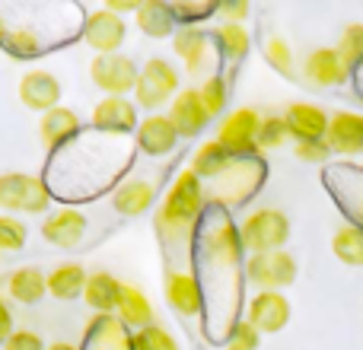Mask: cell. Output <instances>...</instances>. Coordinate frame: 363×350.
I'll return each mask as SVG.
<instances>
[{
    "label": "cell",
    "mask_w": 363,
    "mask_h": 350,
    "mask_svg": "<svg viewBox=\"0 0 363 350\" xmlns=\"http://www.w3.org/2000/svg\"><path fill=\"white\" fill-rule=\"evenodd\" d=\"M204 217V185L191 169L179 172L172 188L166 191L157 210V232L163 242H182L194 232L198 220Z\"/></svg>",
    "instance_id": "cell-1"
},
{
    "label": "cell",
    "mask_w": 363,
    "mask_h": 350,
    "mask_svg": "<svg viewBox=\"0 0 363 350\" xmlns=\"http://www.w3.org/2000/svg\"><path fill=\"white\" fill-rule=\"evenodd\" d=\"M239 239L249 255H264V252H281L290 239V220L277 207H258L239 223Z\"/></svg>",
    "instance_id": "cell-2"
},
{
    "label": "cell",
    "mask_w": 363,
    "mask_h": 350,
    "mask_svg": "<svg viewBox=\"0 0 363 350\" xmlns=\"http://www.w3.org/2000/svg\"><path fill=\"white\" fill-rule=\"evenodd\" d=\"M55 191L48 181L29 172H0V207L6 213H48Z\"/></svg>",
    "instance_id": "cell-3"
},
{
    "label": "cell",
    "mask_w": 363,
    "mask_h": 350,
    "mask_svg": "<svg viewBox=\"0 0 363 350\" xmlns=\"http://www.w3.org/2000/svg\"><path fill=\"white\" fill-rule=\"evenodd\" d=\"M179 70L166 57H150L140 64V77L134 86V106L147 108L150 115H157V108H163L166 102H172L179 96Z\"/></svg>",
    "instance_id": "cell-4"
},
{
    "label": "cell",
    "mask_w": 363,
    "mask_h": 350,
    "mask_svg": "<svg viewBox=\"0 0 363 350\" xmlns=\"http://www.w3.org/2000/svg\"><path fill=\"white\" fill-rule=\"evenodd\" d=\"M258 128H262V115H258L255 108H233L230 115L220 118L217 144L223 147L233 159H255Z\"/></svg>",
    "instance_id": "cell-5"
},
{
    "label": "cell",
    "mask_w": 363,
    "mask_h": 350,
    "mask_svg": "<svg viewBox=\"0 0 363 350\" xmlns=\"http://www.w3.org/2000/svg\"><path fill=\"white\" fill-rule=\"evenodd\" d=\"M296 258L287 249L281 252H264V255H249L245 261V281L258 290H277L284 293L287 287H294L296 281Z\"/></svg>",
    "instance_id": "cell-6"
},
{
    "label": "cell",
    "mask_w": 363,
    "mask_h": 350,
    "mask_svg": "<svg viewBox=\"0 0 363 350\" xmlns=\"http://www.w3.org/2000/svg\"><path fill=\"white\" fill-rule=\"evenodd\" d=\"M138 77H140V67L134 64V57L121 55V51H115V55H96L93 61H89V80L106 96L134 93Z\"/></svg>",
    "instance_id": "cell-7"
},
{
    "label": "cell",
    "mask_w": 363,
    "mask_h": 350,
    "mask_svg": "<svg viewBox=\"0 0 363 350\" xmlns=\"http://www.w3.org/2000/svg\"><path fill=\"white\" fill-rule=\"evenodd\" d=\"M80 35H83V42H86L93 51H99V55H115L128 38V23L102 6V10H93L83 16Z\"/></svg>",
    "instance_id": "cell-8"
},
{
    "label": "cell",
    "mask_w": 363,
    "mask_h": 350,
    "mask_svg": "<svg viewBox=\"0 0 363 350\" xmlns=\"http://www.w3.org/2000/svg\"><path fill=\"white\" fill-rule=\"evenodd\" d=\"M245 322L258 334H277L290 322V300L277 290H258L245 306Z\"/></svg>",
    "instance_id": "cell-9"
},
{
    "label": "cell",
    "mask_w": 363,
    "mask_h": 350,
    "mask_svg": "<svg viewBox=\"0 0 363 350\" xmlns=\"http://www.w3.org/2000/svg\"><path fill=\"white\" fill-rule=\"evenodd\" d=\"M89 125L96 134H131L140 125L138 106L128 96H102L89 115Z\"/></svg>",
    "instance_id": "cell-10"
},
{
    "label": "cell",
    "mask_w": 363,
    "mask_h": 350,
    "mask_svg": "<svg viewBox=\"0 0 363 350\" xmlns=\"http://www.w3.org/2000/svg\"><path fill=\"white\" fill-rule=\"evenodd\" d=\"M16 93L26 108L45 115V112H51V108H57L64 89H61V80H57L51 70H29V74H23Z\"/></svg>",
    "instance_id": "cell-11"
},
{
    "label": "cell",
    "mask_w": 363,
    "mask_h": 350,
    "mask_svg": "<svg viewBox=\"0 0 363 350\" xmlns=\"http://www.w3.org/2000/svg\"><path fill=\"white\" fill-rule=\"evenodd\" d=\"M163 293L172 312L182 315V319L201 315V309H204V290H201V281L191 271H169L163 281Z\"/></svg>",
    "instance_id": "cell-12"
},
{
    "label": "cell",
    "mask_w": 363,
    "mask_h": 350,
    "mask_svg": "<svg viewBox=\"0 0 363 350\" xmlns=\"http://www.w3.org/2000/svg\"><path fill=\"white\" fill-rule=\"evenodd\" d=\"M211 32H204L201 26H179L176 35H172V51L182 57V64L191 77H201L211 67Z\"/></svg>",
    "instance_id": "cell-13"
},
{
    "label": "cell",
    "mask_w": 363,
    "mask_h": 350,
    "mask_svg": "<svg viewBox=\"0 0 363 350\" xmlns=\"http://www.w3.org/2000/svg\"><path fill=\"white\" fill-rule=\"evenodd\" d=\"M77 137H80V118H77V112L57 106L51 112L38 115V140H42V147L48 153L67 150Z\"/></svg>",
    "instance_id": "cell-14"
},
{
    "label": "cell",
    "mask_w": 363,
    "mask_h": 350,
    "mask_svg": "<svg viewBox=\"0 0 363 350\" xmlns=\"http://www.w3.org/2000/svg\"><path fill=\"white\" fill-rule=\"evenodd\" d=\"M83 236H86V213L77 207H61V210L48 213L42 223V239L57 249H74Z\"/></svg>",
    "instance_id": "cell-15"
},
{
    "label": "cell",
    "mask_w": 363,
    "mask_h": 350,
    "mask_svg": "<svg viewBox=\"0 0 363 350\" xmlns=\"http://www.w3.org/2000/svg\"><path fill=\"white\" fill-rule=\"evenodd\" d=\"M169 121L176 125L179 137H198L211 125V115H207L198 89H179V96L169 102Z\"/></svg>",
    "instance_id": "cell-16"
},
{
    "label": "cell",
    "mask_w": 363,
    "mask_h": 350,
    "mask_svg": "<svg viewBox=\"0 0 363 350\" xmlns=\"http://www.w3.org/2000/svg\"><path fill=\"white\" fill-rule=\"evenodd\" d=\"M328 118H332V115H328L325 108L313 106V102H294V106L284 112V121H287V128H290V137H294L296 144L325 140Z\"/></svg>",
    "instance_id": "cell-17"
},
{
    "label": "cell",
    "mask_w": 363,
    "mask_h": 350,
    "mask_svg": "<svg viewBox=\"0 0 363 350\" xmlns=\"http://www.w3.org/2000/svg\"><path fill=\"white\" fill-rule=\"evenodd\" d=\"M134 137H138L140 153H147V157H166V153H172L176 150V144H179L176 125L169 121V115H160V112L140 118Z\"/></svg>",
    "instance_id": "cell-18"
},
{
    "label": "cell",
    "mask_w": 363,
    "mask_h": 350,
    "mask_svg": "<svg viewBox=\"0 0 363 350\" xmlns=\"http://www.w3.org/2000/svg\"><path fill=\"white\" fill-rule=\"evenodd\" d=\"M303 77H306L313 86H341V83H347V77H351V70H347V64L341 61L338 48H315L306 55V61H303Z\"/></svg>",
    "instance_id": "cell-19"
},
{
    "label": "cell",
    "mask_w": 363,
    "mask_h": 350,
    "mask_svg": "<svg viewBox=\"0 0 363 350\" xmlns=\"http://www.w3.org/2000/svg\"><path fill=\"white\" fill-rule=\"evenodd\" d=\"M325 144H328V150L341 153V157H357V153H363V115L335 112L328 118Z\"/></svg>",
    "instance_id": "cell-20"
},
{
    "label": "cell",
    "mask_w": 363,
    "mask_h": 350,
    "mask_svg": "<svg viewBox=\"0 0 363 350\" xmlns=\"http://www.w3.org/2000/svg\"><path fill=\"white\" fill-rule=\"evenodd\" d=\"M83 350H134V334H128L118 315H93Z\"/></svg>",
    "instance_id": "cell-21"
},
{
    "label": "cell",
    "mask_w": 363,
    "mask_h": 350,
    "mask_svg": "<svg viewBox=\"0 0 363 350\" xmlns=\"http://www.w3.org/2000/svg\"><path fill=\"white\" fill-rule=\"evenodd\" d=\"M157 204V185L147 179H128L112 191V207L121 217H140Z\"/></svg>",
    "instance_id": "cell-22"
},
{
    "label": "cell",
    "mask_w": 363,
    "mask_h": 350,
    "mask_svg": "<svg viewBox=\"0 0 363 350\" xmlns=\"http://www.w3.org/2000/svg\"><path fill=\"white\" fill-rule=\"evenodd\" d=\"M121 290H125V283H121L115 274H108V271H93V274L86 277L83 300H86V306L93 309L96 315H115L118 300H121Z\"/></svg>",
    "instance_id": "cell-23"
},
{
    "label": "cell",
    "mask_w": 363,
    "mask_h": 350,
    "mask_svg": "<svg viewBox=\"0 0 363 350\" xmlns=\"http://www.w3.org/2000/svg\"><path fill=\"white\" fill-rule=\"evenodd\" d=\"M6 293L13 303L23 306H38L48 296V274L38 268H16L6 277Z\"/></svg>",
    "instance_id": "cell-24"
},
{
    "label": "cell",
    "mask_w": 363,
    "mask_h": 350,
    "mask_svg": "<svg viewBox=\"0 0 363 350\" xmlns=\"http://www.w3.org/2000/svg\"><path fill=\"white\" fill-rule=\"evenodd\" d=\"M134 26H138L147 38H172L179 29L176 16H172V6L160 4V0H144L140 10L134 13Z\"/></svg>",
    "instance_id": "cell-25"
},
{
    "label": "cell",
    "mask_w": 363,
    "mask_h": 350,
    "mask_svg": "<svg viewBox=\"0 0 363 350\" xmlns=\"http://www.w3.org/2000/svg\"><path fill=\"white\" fill-rule=\"evenodd\" d=\"M86 277H89L86 268L77 261L57 264L48 274V296H55V300H61V303L77 300V296H83V290H86Z\"/></svg>",
    "instance_id": "cell-26"
},
{
    "label": "cell",
    "mask_w": 363,
    "mask_h": 350,
    "mask_svg": "<svg viewBox=\"0 0 363 350\" xmlns=\"http://www.w3.org/2000/svg\"><path fill=\"white\" fill-rule=\"evenodd\" d=\"M115 315L121 319V325H125V328H138V332H140V328L153 325V303L147 300L144 290H138V287H131V283H125Z\"/></svg>",
    "instance_id": "cell-27"
},
{
    "label": "cell",
    "mask_w": 363,
    "mask_h": 350,
    "mask_svg": "<svg viewBox=\"0 0 363 350\" xmlns=\"http://www.w3.org/2000/svg\"><path fill=\"white\" fill-rule=\"evenodd\" d=\"M211 38H213V45H217L220 57H223L226 64H242L245 55H249V48H252V38H249V32H245L242 23L217 26V29L211 32Z\"/></svg>",
    "instance_id": "cell-28"
},
{
    "label": "cell",
    "mask_w": 363,
    "mask_h": 350,
    "mask_svg": "<svg viewBox=\"0 0 363 350\" xmlns=\"http://www.w3.org/2000/svg\"><path fill=\"white\" fill-rule=\"evenodd\" d=\"M233 163H236V159H233L230 153L217 144V137H213V140H204V144L191 153V166H188V169L198 175V179H213L217 181Z\"/></svg>",
    "instance_id": "cell-29"
},
{
    "label": "cell",
    "mask_w": 363,
    "mask_h": 350,
    "mask_svg": "<svg viewBox=\"0 0 363 350\" xmlns=\"http://www.w3.org/2000/svg\"><path fill=\"white\" fill-rule=\"evenodd\" d=\"M332 252L341 264H347V268H363V230L354 223H345L341 230H335Z\"/></svg>",
    "instance_id": "cell-30"
},
{
    "label": "cell",
    "mask_w": 363,
    "mask_h": 350,
    "mask_svg": "<svg viewBox=\"0 0 363 350\" xmlns=\"http://www.w3.org/2000/svg\"><path fill=\"white\" fill-rule=\"evenodd\" d=\"M332 172L338 175V179H345V181H341V188H345V191H335L338 207H345V213L354 220V226H360V230H363V169H354V175H357V185H351V181H347V175L341 172V166H332Z\"/></svg>",
    "instance_id": "cell-31"
},
{
    "label": "cell",
    "mask_w": 363,
    "mask_h": 350,
    "mask_svg": "<svg viewBox=\"0 0 363 350\" xmlns=\"http://www.w3.org/2000/svg\"><path fill=\"white\" fill-rule=\"evenodd\" d=\"M262 55H264V61L271 64V67L277 70V74H284V77H294V48H290V42L284 35H264V42H262Z\"/></svg>",
    "instance_id": "cell-32"
},
{
    "label": "cell",
    "mask_w": 363,
    "mask_h": 350,
    "mask_svg": "<svg viewBox=\"0 0 363 350\" xmlns=\"http://www.w3.org/2000/svg\"><path fill=\"white\" fill-rule=\"evenodd\" d=\"M198 93H201V102H204V108H207L211 118H220V115L226 112V102H230V83H226L220 74L207 77V80L198 86Z\"/></svg>",
    "instance_id": "cell-33"
},
{
    "label": "cell",
    "mask_w": 363,
    "mask_h": 350,
    "mask_svg": "<svg viewBox=\"0 0 363 350\" xmlns=\"http://www.w3.org/2000/svg\"><path fill=\"white\" fill-rule=\"evenodd\" d=\"M290 140V128L284 115H264L258 128V150H281Z\"/></svg>",
    "instance_id": "cell-34"
},
{
    "label": "cell",
    "mask_w": 363,
    "mask_h": 350,
    "mask_svg": "<svg viewBox=\"0 0 363 350\" xmlns=\"http://www.w3.org/2000/svg\"><path fill=\"white\" fill-rule=\"evenodd\" d=\"M29 242V226L13 213H0V252H19Z\"/></svg>",
    "instance_id": "cell-35"
},
{
    "label": "cell",
    "mask_w": 363,
    "mask_h": 350,
    "mask_svg": "<svg viewBox=\"0 0 363 350\" xmlns=\"http://www.w3.org/2000/svg\"><path fill=\"white\" fill-rule=\"evenodd\" d=\"M338 55L347 64V70H354L363 64V23H351L338 38Z\"/></svg>",
    "instance_id": "cell-36"
},
{
    "label": "cell",
    "mask_w": 363,
    "mask_h": 350,
    "mask_svg": "<svg viewBox=\"0 0 363 350\" xmlns=\"http://www.w3.org/2000/svg\"><path fill=\"white\" fill-rule=\"evenodd\" d=\"M134 350H179V344L163 325L153 322V325L134 332Z\"/></svg>",
    "instance_id": "cell-37"
},
{
    "label": "cell",
    "mask_w": 363,
    "mask_h": 350,
    "mask_svg": "<svg viewBox=\"0 0 363 350\" xmlns=\"http://www.w3.org/2000/svg\"><path fill=\"white\" fill-rule=\"evenodd\" d=\"M169 6H172V16H176L179 26H198L201 19L213 16L220 4H188V0H176V4H169Z\"/></svg>",
    "instance_id": "cell-38"
},
{
    "label": "cell",
    "mask_w": 363,
    "mask_h": 350,
    "mask_svg": "<svg viewBox=\"0 0 363 350\" xmlns=\"http://www.w3.org/2000/svg\"><path fill=\"white\" fill-rule=\"evenodd\" d=\"M258 344H262V334H258L249 322L245 319L233 322V328H230V347L233 350H258Z\"/></svg>",
    "instance_id": "cell-39"
},
{
    "label": "cell",
    "mask_w": 363,
    "mask_h": 350,
    "mask_svg": "<svg viewBox=\"0 0 363 350\" xmlns=\"http://www.w3.org/2000/svg\"><path fill=\"white\" fill-rule=\"evenodd\" d=\"M294 153H296V159H303V163H325V159L332 157V150H328L325 140H306V144H296Z\"/></svg>",
    "instance_id": "cell-40"
},
{
    "label": "cell",
    "mask_w": 363,
    "mask_h": 350,
    "mask_svg": "<svg viewBox=\"0 0 363 350\" xmlns=\"http://www.w3.org/2000/svg\"><path fill=\"white\" fill-rule=\"evenodd\" d=\"M4 350H45V341L38 338L35 332H29V328H16V332L6 338Z\"/></svg>",
    "instance_id": "cell-41"
},
{
    "label": "cell",
    "mask_w": 363,
    "mask_h": 350,
    "mask_svg": "<svg viewBox=\"0 0 363 350\" xmlns=\"http://www.w3.org/2000/svg\"><path fill=\"white\" fill-rule=\"evenodd\" d=\"M217 13L223 16V23H242V19L252 13V6L245 4V0H226V4L217 6Z\"/></svg>",
    "instance_id": "cell-42"
},
{
    "label": "cell",
    "mask_w": 363,
    "mask_h": 350,
    "mask_svg": "<svg viewBox=\"0 0 363 350\" xmlns=\"http://www.w3.org/2000/svg\"><path fill=\"white\" fill-rule=\"evenodd\" d=\"M16 332V325H13V312H10V306H6V300L0 296V347L6 344V338Z\"/></svg>",
    "instance_id": "cell-43"
},
{
    "label": "cell",
    "mask_w": 363,
    "mask_h": 350,
    "mask_svg": "<svg viewBox=\"0 0 363 350\" xmlns=\"http://www.w3.org/2000/svg\"><path fill=\"white\" fill-rule=\"evenodd\" d=\"M106 10H112L115 16L125 19L128 13H138L140 10V0H106Z\"/></svg>",
    "instance_id": "cell-44"
},
{
    "label": "cell",
    "mask_w": 363,
    "mask_h": 350,
    "mask_svg": "<svg viewBox=\"0 0 363 350\" xmlns=\"http://www.w3.org/2000/svg\"><path fill=\"white\" fill-rule=\"evenodd\" d=\"M351 74H354V86H357V93L363 96V64H357V67H354Z\"/></svg>",
    "instance_id": "cell-45"
},
{
    "label": "cell",
    "mask_w": 363,
    "mask_h": 350,
    "mask_svg": "<svg viewBox=\"0 0 363 350\" xmlns=\"http://www.w3.org/2000/svg\"><path fill=\"white\" fill-rule=\"evenodd\" d=\"M45 350H83V347H77V344H70V341H55V344H48Z\"/></svg>",
    "instance_id": "cell-46"
},
{
    "label": "cell",
    "mask_w": 363,
    "mask_h": 350,
    "mask_svg": "<svg viewBox=\"0 0 363 350\" xmlns=\"http://www.w3.org/2000/svg\"><path fill=\"white\" fill-rule=\"evenodd\" d=\"M226 350H233V347H226Z\"/></svg>",
    "instance_id": "cell-47"
}]
</instances>
